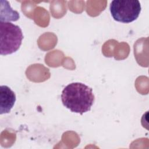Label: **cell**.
Listing matches in <instances>:
<instances>
[{"label":"cell","instance_id":"obj_1","mask_svg":"<svg viewBox=\"0 0 149 149\" xmlns=\"http://www.w3.org/2000/svg\"><path fill=\"white\" fill-rule=\"evenodd\" d=\"M61 100L63 105L72 112L82 115L89 111L94 101L91 88L79 82L67 85L62 90Z\"/></svg>","mask_w":149,"mask_h":149},{"label":"cell","instance_id":"obj_2","mask_svg":"<svg viewBox=\"0 0 149 149\" xmlns=\"http://www.w3.org/2000/svg\"><path fill=\"white\" fill-rule=\"evenodd\" d=\"M0 53L2 55L13 54L20 48L23 35L19 26L0 21Z\"/></svg>","mask_w":149,"mask_h":149},{"label":"cell","instance_id":"obj_3","mask_svg":"<svg viewBox=\"0 0 149 149\" xmlns=\"http://www.w3.org/2000/svg\"><path fill=\"white\" fill-rule=\"evenodd\" d=\"M109 9L115 20L129 23L138 18L141 5L137 0H114L111 2Z\"/></svg>","mask_w":149,"mask_h":149},{"label":"cell","instance_id":"obj_4","mask_svg":"<svg viewBox=\"0 0 149 149\" xmlns=\"http://www.w3.org/2000/svg\"><path fill=\"white\" fill-rule=\"evenodd\" d=\"M15 93L7 86L0 87V114L9 113L16 101Z\"/></svg>","mask_w":149,"mask_h":149},{"label":"cell","instance_id":"obj_5","mask_svg":"<svg viewBox=\"0 0 149 149\" xmlns=\"http://www.w3.org/2000/svg\"><path fill=\"white\" fill-rule=\"evenodd\" d=\"M4 4L1 1V5L5 8V15L3 16H1V22H8V21H17L19 17V13L16 11L13 10L9 3L6 1H3Z\"/></svg>","mask_w":149,"mask_h":149}]
</instances>
